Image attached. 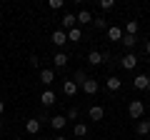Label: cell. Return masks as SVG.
Here are the masks:
<instances>
[{"instance_id": "obj_28", "label": "cell", "mask_w": 150, "mask_h": 140, "mask_svg": "<svg viewBox=\"0 0 150 140\" xmlns=\"http://www.w3.org/2000/svg\"><path fill=\"white\" fill-rule=\"evenodd\" d=\"M3 113H5V103L0 100V115H3Z\"/></svg>"}, {"instance_id": "obj_4", "label": "cell", "mask_w": 150, "mask_h": 140, "mask_svg": "<svg viewBox=\"0 0 150 140\" xmlns=\"http://www.w3.org/2000/svg\"><path fill=\"white\" fill-rule=\"evenodd\" d=\"M98 88H100V85H98V80H95V78H88V80L83 83V90H85L88 95H95V93H98Z\"/></svg>"}, {"instance_id": "obj_20", "label": "cell", "mask_w": 150, "mask_h": 140, "mask_svg": "<svg viewBox=\"0 0 150 140\" xmlns=\"http://www.w3.org/2000/svg\"><path fill=\"white\" fill-rule=\"evenodd\" d=\"M75 135H78V138H85L88 135V125L85 123H75Z\"/></svg>"}, {"instance_id": "obj_5", "label": "cell", "mask_w": 150, "mask_h": 140, "mask_svg": "<svg viewBox=\"0 0 150 140\" xmlns=\"http://www.w3.org/2000/svg\"><path fill=\"white\" fill-rule=\"evenodd\" d=\"M123 35H125L123 28H118V25H110V28H108V38H110V40H123Z\"/></svg>"}, {"instance_id": "obj_21", "label": "cell", "mask_w": 150, "mask_h": 140, "mask_svg": "<svg viewBox=\"0 0 150 140\" xmlns=\"http://www.w3.org/2000/svg\"><path fill=\"white\" fill-rule=\"evenodd\" d=\"M73 80H75V83H80V85H83V83L88 80V75H85V70H75V75H73Z\"/></svg>"}, {"instance_id": "obj_2", "label": "cell", "mask_w": 150, "mask_h": 140, "mask_svg": "<svg viewBox=\"0 0 150 140\" xmlns=\"http://www.w3.org/2000/svg\"><path fill=\"white\" fill-rule=\"evenodd\" d=\"M75 23H78V18H75L73 13H65L63 20H60V25H63V30L68 33V30H73V28H75Z\"/></svg>"}, {"instance_id": "obj_9", "label": "cell", "mask_w": 150, "mask_h": 140, "mask_svg": "<svg viewBox=\"0 0 150 140\" xmlns=\"http://www.w3.org/2000/svg\"><path fill=\"white\" fill-rule=\"evenodd\" d=\"M53 43H55V45H65V43H68V33H65L63 28L53 33Z\"/></svg>"}, {"instance_id": "obj_6", "label": "cell", "mask_w": 150, "mask_h": 140, "mask_svg": "<svg viewBox=\"0 0 150 140\" xmlns=\"http://www.w3.org/2000/svg\"><path fill=\"white\" fill-rule=\"evenodd\" d=\"M53 80H55V73L50 68L40 70V83H43V85H53Z\"/></svg>"}, {"instance_id": "obj_24", "label": "cell", "mask_w": 150, "mask_h": 140, "mask_svg": "<svg viewBox=\"0 0 150 140\" xmlns=\"http://www.w3.org/2000/svg\"><path fill=\"white\" fill-rule=\"evenodd\" d=\"M48 8L50 10H60L63 8V0H48Z\"/></svg>"}, {"instance_id": "obj_1", "label": "cell", "mask_w": 150, "mask_h": 140, "mask_svg": "<svg viewBox=\"0 0 150 140\" xmlns=\"http://www.w3.org/2000/svg\"><path fill=\"white\" fill-rule=\"evenodd\" d=\"M128 113H130V118H133V120H140V118H143V113H145V105H143V100H130V105H128Z\"/></svg>"}, {"instance_id": "obj_30", "label": "cell", "mask_w": 150, "mask_h": 140, "mask_svg": "<svg viewBox=\"0 0 150 140\" xmlns=\"http://www.w3.org/2000/svg\"><path fill=\"white\" fill-rule=\"evenodd\" d=\"M55 140H68V138H63V135H58V138H55Z\"/></svg>"}, {"instance_id": "obj_19", "label": "cell", "mask_w": 150, "mask_h": 140, "mask_svg": "<svg viewBox=\"0 0 150 140\" xmlns=\"http://www.w3.org/2000/svg\"><path fill=\"white\" fill-rule=\"evenodd\" d=\"M53 63H55V68H63V65L68 63V55H65V53H55Z\"/></svg>"}, {"instance_id": "obj_34", "label": "cell", "mask_w": 150, "mask_h": 140, "mask_svg": "<svg viewBox=\"0 0 150 140\" xmlns=\"http://www.w3.org/2000/svg\"><path fill=\"white\" fill-rule=\"evenodd\" d=\"M35 140H40V138H38V135H35Z\"/></svg>"}, {"instance_id": "obj_12", "label": "cell", "mask_w": 150, "mask_h": 140, "mask_svg": "<svg viewBox=\"0 0 150 140\" xmlns=\"http://www.w3.org/2000/svg\"><path fill=\"white\" fill-rule=\"evenodd\" d=\"M105 85H108V90H112V93H115V90H120V85H123V80L112 75V78H108V80H105Z\"/></svg>"}, {"instance_id": "obj_25", "label": "cell", "mask_w": 150, "mask_h": 140, "mask_svg": "<svg viewBox=\"0 0 150 140\" xmlns=\"http://www.w3.org/2000/svg\"><path fill=\"white\" fill-rule=\"evenodd\" d=\"M95 28H100V30H108V23H105V18H95Z\"/></svg>"}, {"instance_id": "obj_17", "label": "cell", "mask_w": 150, "mask_h": 140, "mask_svg": "<svg viewBox=\"0 0 150 140\" xmlns=\"http://www.w3.org/2000/svg\"><path fill=\"white\" fill-rule=\"evenodd\" d=\"M78 23H83V25L93 23V15H90V10H80V13H78Z\"/></svg>"}, {"instance_id": "obj_27", "label": "cell", "mask_w": 150, "mask_h": 140, "mask_svg": "<svg viewBox=\"0 0 150 140\" xmlns=\"http://www.w3.org/2000/svg\"><path fill=\"white\" fill-rule=\"evenodd\" d=\"M112 5H115V3H112V0H100V8H103V10H110Z\"/></svg>"}, {"instance_id": "obj_11", "label": "cell", "mask_w": 150, "mask_h": 140, "mask_svg": "<svg viewBox=\"0 0 150 140\" xmlns=\"http://www.w3.org/2000/svg\"><path fill=\"white\" fill-rule=\"evenodd\" d=\"M25 130H28L30 135H38V133H40V120H35V118L28 120V123H25Z\"/></svg>"}, {"instance_id": "obj_16", "label": "cell", "mask_w": 150, "mask_h": 140, "mask_svg": "<svg viewBox=\"0 0 150 140\" xmlns=\"http://www.w3.org/2000/svg\"><path fill=\"white\" fill-rule=\"evenodd\" d=\"M40 103H43V105H53V103H55V93L53 90H45L43 95H40Z\"/></svg>"}, {"instance_id": "obj_8", "label": "cell", "mask_w": 150, "mask_h": 140, "mask_svg": "<svg viewBox=\"0 0 150 140\" xmlns=\"http://www.w3.org/2000/svg\"><path fill=\"white\" fill-rule=\"evenodd\" d=\"M63 93H65L68 98H73L75 93H78V83H75V80H65V83H63Z\"/></svg>"}, {"instance_id": "obj_26", "label": "cell", "mask_w": 150, "mask_h": 140, "mask_svg": "<svg viewBox=\"0 0 150 140\" xmlns=\"http://www.w3.org/2000/svg\"><path fill=\"white\" fill-rule=\"evenodd\" d=\"M65 118H68V120H78V108H70Z\"/></svg>"}, {"instance_id": "obj_31", "label": "cell", "mask_w": 150, "mask_h": 140, "mask_svg": "<svg viewBox=\"0 0 150 140\" xmlns=\"http://www.w3.org/2000/svg\"><path fill=\"white\" fill-rule=\"evenodd\" d=\"M148 130H150V120H148Z\"/></svg>"}, {"instance_id": "obj_10", "label": "cell", "mask_w": 150, "mask_h": 140, "mask_svg": "<svg viewBox=\"0 0 150 140\" xmlns=\"http://www.w3.org/2000/svg\"><path fill=\"white\" fill-rule=\"evenodd\" d=\"M135 63H138V58H135L133 53H128V55H125L123 60H120V65H123L125 70H133V68H135Z\"/></svg>"}, {"instance_id": "obj_22", "label": "cell", "mask_w": 150, "mask_h": 140, "mask_svg": "<svg viewBox=\"0 0 150 140\" xmlns=\"http://www.w3.org/2000/svg\"><path fill=\"white\" fill-rule=\"evenodd\" d=\"M123 45H125V48H135V35H123Z\"/></svg>"}, {"instance_id": "obj_15", "label": "cell", "mask_w": 150, "mask_h": 140, "mask_svg": "<svg viewBox=\"0 0 150 140\" xmlns=\"http://www.w3.org/2000/svg\"><path fill=\"white\" fill-rule=\"evenodd\" d=\"M88 63H90V65H100L103 63V53H100V50H93V53L88 55Z\"/></svg>"}, {"instance_id": "obj_7", "label": "cell", "mask_w": 150, "mask_h": 140, "mask_svg": "<svg viewBox=\"0 0 150 140\" xmlns=\"http://www.w3.org/2000/svg\"><path fill=\"white\" fill-rule=\"evenodd\" d=\"M148 83H150V75H135L133 85L138 88V90H148Z\"/></svg>"}, {"instance_id": "obj_35", "label": "cell", "mask_w": 150, "mask_h": 140, "mask_svg": "<svg viewBox=\"0 0 150 140\" xmlns=\"http://www.w3.org/2000/svg\"><path fill=\"white\" fill-rule=\"evenodd\" d=\"M15 140H20V138H15Z\"/></svg>"}, {"instance_id": "obj_33", "label": "cell", "mask_w": 150, "mask_h": 140, "mask_svg": "<svg viewBox=\"0 0 150 140\" xmlns=\"http://www.w3.org/2000/svg\"><path fill=\"white\" fill-rule=\"evenodd\" d=\"M148 90H150V83H148Z\"/></svg>"}, {"instance_id": "obj_23", "label": "cell", "mask_w": 150, "mask_h": 140, "mask_svg": "<svg viewBox=\"0 0 150 140\" xmlns=\"http://www.w3.org/2000/svg\"><path fill=\"white\" fill-rule=\"evenodd\" d=\"M135 133H138V135H148V133H150V130H148V123H138V125H135Z\"/></svg>"}, {"instance_id": "obj_14", "label": "cell", "mask_w": 150, "mask_h": 140, "mask_svg": "<svg viewBox=\"0 0 150 140\" xmlns=\"http://www.w3.org/2000/svg\"><path fill=\"white\" fill-rule=\"evenodd\" d=\"M68 40H73V43H80V40H83V30H80V28H73V30H68Z\"/></svg>"}, {"instance_id": "obj_13", "label": "cell", "mask_w": 150, "mask_h": 140, "mask_svg": "<svg viewBox=\"0 0 150 140\" xmlns=\"http://www.w3.org/2000/svg\"><path fill=\"white\" fill-rule=\"evenodd\" d=\"M103 118H105V110L100 105H93L90 108V120H103Z\"/></svg>"}, {"instance_id": "obj_29", "label": "cell", "mask_w": 150, "mask_h": 140, "mask_svg": "<svg viewBox=\"0 0 150 140\" xmlns=\"http://www.w3.org/2000/svg\"><path fill=\"white\" fill-rule=\"evenodd\" d=\"M145 53L150 55V40H148V43H145Z\"/></svg>"}, {"instance_id": "obj_32", "label": "cell", "mask_w": 150, "mask_h": 140, "mask_svg": "<svg viewBox=\"0 0 150 140\" xmlns=\"http://www.w3.org/2000/svg\"><path fill=\"white\" fill-rule=\"evenodd\" d=\"M0 128H3V120H0Z\"/></svg>"}, {"instance_id": "obj_18", "label": "cell", "mask_w": 150, "mask_h": 140, "mask_svg": "<svg viewBox=\"0 0 150 140\" xmlns=\"http://www.w3.org/2000/svg\"><path fill=\"white\" fill-rule=\"evenodd\" d=\"M138 33V20H128L125 23V35H135Z\"/></svg>"}, {"instance_id": "obj_3", "label": "cell", "mask_w": 150, "mask_h": 140, "mask_svg": "<svg viewBox=\"0 0 150 140\" xmlns=\"http://www.w3.org/2000/svg\"><path fill=\"white\" fill-rule=\"evenodd\" d=\"M65 125H68V118H65V115H53V118H50V128L53 130H63Z\"/></svg>"}]
</instances>
